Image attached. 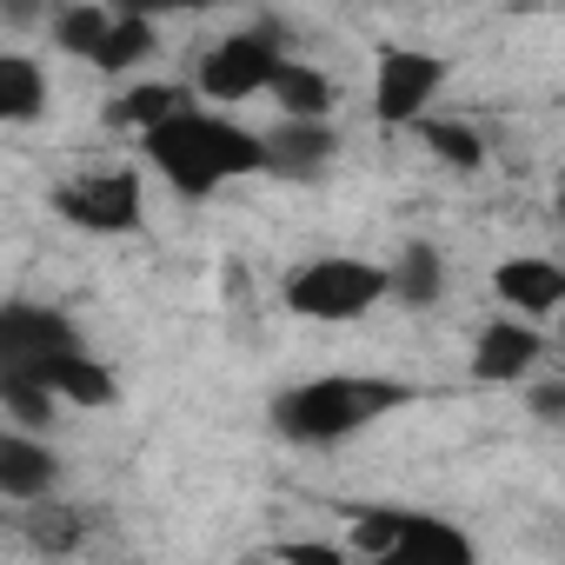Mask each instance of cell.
<instances>
[{
    "mask_svg": "<svg viewBox=\"0 0 565 565\" xmlns=\"http://www.w3.org/2000/svg\"><path fill=\"white\" fill-rule=\"evenodd\" d=\"M399 525H406V512H393V505H373V512H353V532H347V552L353 558H393L399 552Z\"/></svg>",
    "mask_w": 565,
    "mask_h": 565,
    "instance_id": "21",
    "label": "cell"
},
{
    "mask_svg": "<svg viewBox=\"0 0 565 565\" xmlns=\"http://www.w3.org/2000/svg\"><path fill=\"white\" fill-rule=\"evenodd\" d=\"M47 114V74L34 54H0V120L28 127Z\"/></svg>",
    "mask_w": 565,
    "mask_h": 565,
    "instance_id": "16",
    "label": "cell"
},
{
    "mask_svg": "<svg viewBox=\"0 0 565 565\" xmlns=\"http://www.w3.org/2000/svg\"><path fill=\"white\" fill-rule=\"evenodd\" d=\"M413 127H419V140H426V147H433L446 167H459V173H479V167H486V140H479L466 120H439V114H419Z\"/></svg>",
    "mask_w": 565,
    "mask_h": 565,
    "instance_id": "19",
    "label": "cell"
},
{
    "mask_svg": "<svg viewBox=\"0 0 565 565\" xmlns=\"http://www.w3.org/2000/svg\"><path fill=\"white\" fill-rule=\"evenodd\" d=\"M558 220H565V193H558Z\"/></svg>",
    "mask_w": 565,
    "mask_h": 565,
    "instance_id": "27",
    "label": "cell"
},
{
    "mask_svg": "<svg viewBox=\"0 0 565 565\" xmlns=\"http://www.w3.org/2000/svg\"><path fill=\"white\" fill-rule=\"evenodd\" d=\"M419 558H446V565H466V558H472V539H466L459 525H446V519L406 512V525H399V552H393L386 565H419Z\"/></svg>",
    "mask_w": 565,
    "mask_h": 565,
    "instance_id": "15",
    "label": "cell"
},
{
    "mask_svg": "<svg viewBox=\"0 0 565 565\" xmlns=\"http://www.w3.org/2000/svg\"><path fill=\"white\" fill-rule=\"evenodd\" d=\"M419 393L406 380H360V373H320V380H300L273 399V426L287 433L294 446H333V439H353L360 426L386 419L393 406H413Z\"/></svg>",
    "mask_w": 565,
    "mask_h": 565,
    "instance_id": "2",
    "label": "cell"
},
{
    "mask_svg": "<svg viewBox=\"0 0 565 565\" xmlns=\"http://www.w3.org/2000/svg\"><path fill=\"white\" fill-rule=\"evenodd\" d=\"M539 353H545L539 320H525V313L492 320V327L472 340V380H486V386H512V380H525V373L539 366Z\"/></svg>",
    "mask_w": 565,
    "mask_h": 565,
    "instance_id": "8",
    "label": "cell"
},
{
    "mask_svg": "<svg viewBox=\"0 0 565 565\" xmlns=\"http://www.w3.org/2000/svg\"><path fill=\"white\" fill-rule=\"evenodd\" d=\"M21 373H34V380H47L67 406H114L120 399V380L81 347V353H54V360H34V366H21Z\"/></svg>",
    "mask_w": 565,
    "mask_h": 565,
    "instance_id": "12",
    "label": "cell"
},
{
    "mask_svg": "<svg viewBox=\"0 0 565 565\" xmlns=\"http://www.w3.org/2000/svg\"><path fill=\"white\" fill-rule=\"evenodd\" d=\"M492 294L525 313V320H552L565 307V259H539V253H519L492 273Z\"/></svg>",
    "mask_w": 565,
    "mask_h": 565,
    "instance_id": "9",
    "label": "cell"
},
{
    "mask_svg": "<svg viewBox=\"0 0 565 565\" xmlns=\"http://www.w3.org/2000/svg\"><path fill=\"white\" fill-rule=\"evenodd\" d=\"M333 153H340V134L327 120H294L287 114V127L266 134V173H279V180H320V167Z\"/></svg>",
    "mask_w": 565,
    "mask_h": 565,
    "instance_id": "10",
    "label": "cell"
},
{
    "mask_svg": "<svg viewBox=\"0 0 565 565\" xmlns=\"http://www.w3.org/2000/svg\"><path fill=\"white\" fill-rule=\"evenodd\" d=\"M380 300H393V266H373V259H353V253L307 259L287 279V307L300 320H320V327H347V320L373 313Z\"/></svg>",
    "mask_w": 565,
    "mask_h": 565,
    "instance_id": "3",
    "label": "cell"
},
{
    "mask_svg": "<svg viewBox=\"0 0 565 565\" xmlns=\"http://www.w3.org/2000/svg\"><path fill=\"white\" fill-rule=\"evenodd\" d=\"M532 419H545V426H565V380H545V386H532Z\"/></svg>",
    "mask_w": 565,
    "mask_h": 565,
    "instance_id": "25",
    "label": "cell"
},
{
    "mask_svg": "<svg viewBox=\"0 0 565 565\" xmlns=\"http://www.w3.org/2000/svg\"><path fill=\"white\" fill-rule=\"evenodd\" d=\"M347 545H320V539H287V545H273V558H300V565H340Z\"/></svg>",
    "mask_w": 565,
    "mask_h": 565,
    "instance_id": "24",
    "label": "cell"
},
{
    "mask_svg": "<svg viewBox=\"0 0 565 565\" xmlns=\"http://www.w3.org/2000/svg\"><path fill=\"white\" fill-rule=\"evenodd\" d=\"M54 472H61V459L28 433V426H14V433H0V499H47L54 492Z\"/></svg>",
    "mask_w": 565,
    "mask_h": 565,
    "instance_id": "11",
    "label": "cell"
},
{
    "mask_svg": "<svg viewBox=\"0 0 565 565\" xmlns=\"http://www.w3.org/2000/svg\"><path fill=\"white\" fill-rule=\"evenodd\" d=\"M439 300H446V253L433 239H406L399 259H393V307L426 313Z\"/></svg>",
    "mask_w": 565,
    "mask_h": 565,
    "instance_id": "13",
    "label": "cell"
},
{
    "mask_svg": "<svg viewBox=\"0 0 565 565\" xmlns=\"http://www.w3.org/2000/svg\"><path fill=\"white\" fill-rule=\"evenodd\" d=\"M81 327L54 307H34V300H8L0 307V366H34V360H54V353H81Z\"/></svg>",
    "mask_w": 565,
    "mask_h": 565,
    "instance_id": "7",
    "label": "cell"
},
{
    "mask_svg": "<svg viewBox=\"0 0 565 565\" xmlns=\"http://www.w3.org/2000/svg\"><path fill=\"white\" fill-rule=\"evenodd\" d=\"M273 74H279V28L266 21V28L226 34V41H220V47L200 61L193 87H200L213 107H239V100L266 94V87H273Z\"/></svg>",
    "mask_w": 565,
    "mask_h": 565,
    "instance_id": "4",
    "label": "cell"
},
{
    "mask_svg": "<svg viewBox=\"0 0 565 565\" xmlns=\"http://www.w3.org/2000/svg\"><path fill=\"white\" fill-rule=\"evenodd\" d=\"M120 14H193V8H213V0H114Z\"/></svg>",
    "mask_w": 565,
    "mask_h": 565,
    "instance_id": "26",
    "label": "cell"
},
{
    "mask_svg": "<svg viewBox=\"0 0 565 565\" xmlns=\"http://www.w3.org/2000/svg\"><path fill=\"white\" fill-rule=\"evenodd\" d=\"M439 87H446V61L439 54H426V47H386L380 67H373V114H380V127H413L433 107Z\"/></svg>",
    "mask_w": 565,
    "mask_h": 565,
    "instance_id": "6",
    "label": "cell"
},
{
    "mask_svg": "<svg viewBox=\"0 0 565 565\" xmlns=\"http://www.w3.org/2000/svg\"><path fill=\"white\" fill-rule=\"evenodd\" d=\"M28 532H34L41 552H74V545H81V512H74V505H41V512L28 519Z\"/></svg>",
    "mask_w": 565,
    "mask_h": 565,
    "instance_id": "23",
    "label": "cell"
},
{
    "mask_svg": "<svg viewBox=\"0 0 565 565\" xmlns=\"http://www.w3.org/2000/svg\"><path fill=\"white\" fill-rule=\"evenodd\" d=\"M54 386L47 380H34V373H21V366H0V406H8V419L14 426H28V433H47L54 426Z\"/></svg>",
    "mask_w": 565,
    "mask_h": 565,
    "instance_id": "17",
    "label": "cell"
},
{
    "mask_svg": "<svg viewBox=\"0 0 565 565\" xmlns=\"http://www.w3.org/2000/svg\"><path fill=\"white\" fill-rule=\"evenodd\" d=\"M140 147L160 167V180H173L186 200H206L226 180L266 173V134H246V127H233L220 114H193V107H180L160 127H147Z\"/></svg>",
    "mask_w": 565,
    "mask_h": 565,
    "instance_id": "1",
    "label": "cell"
},
{
    "mask_svg": "<svg viewBox=\"0 0 565 565\" xmlns=\"http://www.w3.org/2000/svg\"><path fill=\"white\" fill-rule=\"evenodd\" d=\"M186 100H180V87H134L120 107H114V127H134V134H147V127H160L167 114H180Z\"/></svg>",
    "mask_w": 565,
    "mask_h": 565,
    "instance_id": "22",
    "label": "cell"
},
{
    "mask_svg": "<svg viewBox=\"0 0 565 565\" xmlns=\"http://www.w3.org/2000/svg\"><path fill=\"white\" fill-rule=\"evenodd\" d=\"M147 54H153V14H120L114 34H107V54H100L94 67H100V74H134Z\"/></svg>",
    "mask_w": 565,
    "mask_h": 565,
    "instance_id": "20",
    "label": "cell"
},
{
    "mask_svg": "<svg viewBox=\"0 0 565 565\" xmlns=\"http://www.w3.org/2000/svg\"><path fill=\"white\" fill-rule=\"evenodd\" d=\"M114 21H120V8H114V14H107V8H61V14H54V47L74 54V61H100Z\"/></svg>",
    "mask_w": 565,
    "mask_h": 565,
    "instance_id": "18",
    "label": "cell"
},
{
    "mask_svg": "<svg viewBox=\"0 0 565 565\" xmlns=\"http://www.w3.org/2000/svg\"><path fill=\"white\" fill-rule=\"evenodd\" d=\"M54 213L81 233H140L147 220V193H140V173H81L67 186H54Z\"/></svg>",
    "mask_w": 565,
    "mask_h": 565,
    "instance_id": "5",
    "label": "cell"
},
{
    "mask_svg": "<svg viewBox=\"0 0 565 565\" xmlns=\"http://www.w3.org/2000/svg\"><path fill=\"white\" fill-rule=\"evenodd\" d=\"M266 94L279 100V114H294V120H327L333 100H340L333 74H320V67H307V61H279V74H273Z\"/></svg>",
    "mask_w": 565,
    "mask_h": 565,
    "instance_id": "14",
    "label": "cell"
}]
</instances>
